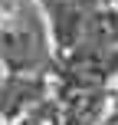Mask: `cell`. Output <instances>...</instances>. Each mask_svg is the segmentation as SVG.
<instances>
[{"instance_id": "cell-1", "label": "cell", "mask_w": 118, "mask_h": 125, "mask_svg": "<svg viewBox=\"0 0 118 125\" xmlns=\"http://www.w3.org/2000/svg\"><path fill=\"white\" fill-rule=\"evenodd\" d=\"M10 7L0 20V66L7 76H46L53 66L49 33L36 0H3Z\"/></svg>"}, {"instance_id": "cell-2", "label": "cell", "mask_w": 118, "mask_h": 125, "mask_svg": "<svg viewBox=\"0 0 118 125\" xmlns=\"http://www.w3.org/2000/svg\"><path fill=\"white\" fill-rule=\"evenodd\" d=\"M0 3H3V0H0Z\"/></svg>"}, {"instance_id": "cell-3", "label": "cell", "mask_w": 118, "mask_h": 125, "mask_svg": "<svg viewBox=\"0 0 118 125\" xmlns=\"http://www.w3.org/2000/svg\"><path fill=\"white\" fill-rule=\"evenodd\" d=\"M0 125H3V122H0Z\"/></svg>"}]
</instances>
